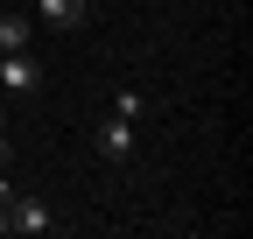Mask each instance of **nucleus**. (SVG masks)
<instances>
[{"label":"nucleus","instance_id":"7ed1b4c3","mask_svg":"<svg viewBox=\"0 0 253 239\" xmlns=\"http://www.w3.org/2000/svg\"><path fill=\"white\" fill-rule=\"evenodd\" d=\"M99 155L106 162H134V120H120V113L106 120V127H99Z\"/></svg>","mask_w":253,"mask_h":239},{"label":"nucleus","instance_id":"9d476101","mask_svg":"<svg viewBox=\"0 0 253 239\" xmlns=\"http://www.w3.org/2000/svg\"><path fill=\"white\" fill-rule=\"evenodd\" d=\"M0 162H7V141H0Z\"/></svg>","mask_w":253,"mask_h":239},{"label":"nucleus","instance_id":"6e6552de","mask_svg":"<svg viewBox=\"0 0 253 239\" xmlns=\"http://www.w3.org/2000/svg\"><path fill=\"white\" fill-rule=\"evenodd\" d=\"M7 232H14V225H7V204H0V239H7Z\"/></svg>","mask_w":253,"mask_h":239},{"label":"nucleus","instance_id":"f257e3e1","mask_svg":"<svg viewBox=\"0 0 253 239\" xmlns=\"http://www.w3.org/2000/svg\"><path fill=\"white\" fill-rule=\"evenodd\" d=\"M0 92H7L14 106L42 92V56L36 49H0Z\"/></svg>","mask_w":253,"mask_h":239},{"label":"nucleus","instance_id":"f03ea898","mask_svg":"<svg viewBox=\"0 0 253 239\" xmlns=\"http://www.w3.org/2000/svg\"><path fill=\"white\" fill-rule=\"evenodd\" d=\"M7 225L36 239V232H49L56 218H49V204H42V197H21V190H14V204H7Z\"/></svg>","mask_w":253,"mask_h":239},{"label":"nucleus","instance_id":"1a4fd4ad","mask_svg":"<svg viewBox=\"0 0 253 239\" xmlns=\"http://www.w3.org/2000/svg\"><path fill=\"white\" fill-rule=\"evenodd\" d=\"M0 141H7V106H0Z\"/></svg>","mask_w":253,"mask_h":239},{"label":"nucleus","instance_id":"20e7f679","mask_svg":"<svg viewBox=\"0 0 253 239\" xmlns=\"http://www.w3.org/2000/svg\"><path fill=\"white\" fill-rule=\"evenodd\" d=\"M91 14V0H36V21L42 28H78Z\"/></svg>","mask_w":253,"mask_h":239},{"label":"nucleus","instance_id":"0eeeda50","mask_svg":"<svg viewBox=\"0 0 253 239\" xmlns=\"http://www.w3.org/2000/svg\"><path fill=\"white\" fill-rule=\"evenodd\" d=\"M0 204H14V176H0Z\"/></svg>","mask_w":253,"mask_h":239},{"label":"nucleus","instance_id":"39448f33","mask_svg":"<svg viewBox=\"0 0 253 239\" xmlns=\"http://www.w3.org/2000/svg\"><path fill=\"white\" fill-rule=\"evenodd\" d=\"M36 42V14H0V49H28Z\"/></svg>","mask_w":253,"mask_h":239},{"label":"nucleus","instance_id":"423d86ee","mask_svg":"<svg viewBox=\"0 0 253 239\" xmlns=\"http://www.w3.org/2000/svg\"><path fill=\"white\" fill-rule=\"evenodd\" d=\"M113 113H120V120H141V113H148V99H141V92H134V84H126V92H120V99H113Z\"/></svg>","mask_w":253,"mask_h":239}]
</instances>
